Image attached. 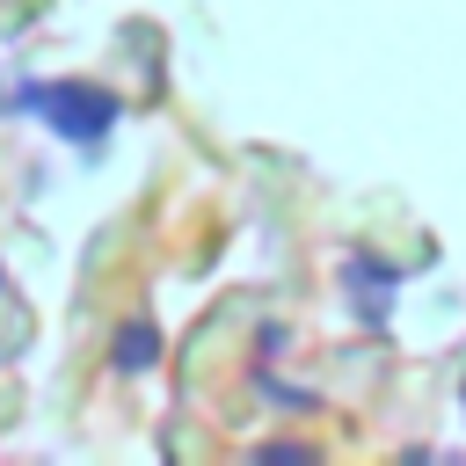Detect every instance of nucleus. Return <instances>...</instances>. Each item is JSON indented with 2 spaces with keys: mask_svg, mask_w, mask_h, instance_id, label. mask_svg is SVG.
<instances>
[{
  "mask_svg": "<svg viewBox=\"0 0 466 466\" xmlns=\"http://www.w3.org/2000/svg\"><path fill=\"white\" fill-rule=\"evenodd\" d=\"M22 109H36L73 146H102L116 131V116H124V102L109 87H95V80H29L22 87Z\"/></svg>",
  "mask_w": 466,
  "mask_h": 466,
  "instance_id": "1",
  "label": "nucleus"
},
{
  "mask_svg": "<svg viewBox=\"0 0 466 466\" xmlns=\"http://www.w3.org/2000/svg\"><path fill=\"white\" fill-rule=\"evenodd\" d=\"M459 400H466V386H459Z\"/></svg>",
  "mask_w": 466,
  "mask_h": 466,
  "instance_id": "5",
  "label": "nucleus"
},
{
  "mask_svg": "<svg viewBox=\"0 0 466 466\" xmlns=\"http://www.w3.org/2000/svg\"><path fill=\"white\" fill-rule=\"evenodd\" d=\"M342 284L357 291V320H386L393 313V291H400V269H386L371 255H350L342 262Z\"/></svg>",
  "mask_w": 466,
  "mask_h": 466,
  "instance_id": "2",
  "label": "nucleus"
},
{
  "mask_svg": "<svg viewBox=\"0 0 466 466\" xmlns=\"http://www.w3.org/2000/svg\"><path fill=\"white\" fill-rule=\"evenodd\" d=\"M255 459H277V466H306V459H313V444H262Z\"/></svg>",
  "mask_w": 466,
  "mask_h": 466,
  "instance_id": "4",
  "label": "nucleus"
},
{
  "mask_svg": "<svg viewBox=\"0 0 466 466\" xmlns=\"http://www.w3.org/2000/svg\"><path fill=\"white\" fill-rule=\"evenodd\" d=\"M109 364H116V371H153V364H160V328H153L146 313H131V320L116 328V342H109Z\"/></svg>",
  "mask_w": 466,
  "mask_h": 466,
  "instance_id": "3",
  "label": "nucleus"
}]
</instances>
